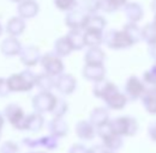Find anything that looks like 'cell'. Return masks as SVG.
I'll return each mask as SVG.
<instances>
[{
    "instance_id": "obj_20",
    "label": "cell",
    "mask_w": 156,
    "mask_h": 153,
    "mask_svg": "<svg viewBox=\"0 0 156 153\" xmlns=\"http://www.w3.org/2000/svg\"><path fill=\"white\" fill-rule=\"evenodd\" d=\"M25 30V22L24 19L20 17H12L9 19L7 24H6V32L10 36H20L24 32Z\"/></svg>"
},
{
    "instance_id": "obj_53",
    "label": "cell",
    "mask_w": 156,
    "mask_h": 153,
    "mask_svg": "<svg viewBox=\"0 0 156 153\" xmlns=\"http://www.w3.org/2000/svg\"><path fill=\"white\" fill-rule=\"evenodd\" d=\"M108 153H115V152H108Z\"/></svg>"
},
{
    "instance_id": "obj_31",
    "label": "cell",
    "mask_w": 156,
    "mask_h": 153,
    "mask_svg": "<svg viewBox=\"0 0 156 153\" xmlns=\"http://www.w3.org/2000/svg\"><path fill=\"white\" fill-rule=\"evenodd\" d=\"M122 30L127 34L129 37L131 38L133 44H136V43L142 41V29L137 25L136 23H127V24H125Z\"/></svg>"
},
{
    "instance_id": "obj_8",
    "label": "cell",
    "mask_w": 156,
    "mask_h": 153,
    "mask_svg": "<svg viewBox=\"0 0 156 153\" xmlns=\"http://www.w3.org/2000/svg\"><path fill=\"white\" fill-rule=\"evenodd\" d=\"M88 17V13L82 11L79 7H76L65 16V24L70 28V30H84Z\"/></svg>"
},
{
    "instance_id": "obj_30",
    "label": "cell",
    "mask_w": 156,
    "mask_h": 153,
    "mask_svg": "<svg viewBox=\"0 0 156 153\" xmlns=\"http://www.w3.org/2000/svg\"><path fill=\"white\" fill-rule=\"evenodd\" d=\"M142 41H145L149 46L156 44V25L153 22L142 28Z\"/></svg>"
},
{
    "instance_id": "obj_22",
    "label": "cell",
    "mask_w": 156,
    "mask_h": 153,
    "mask_svg": "<svg viewBox=\"0 0 156 153\" xmlns=\"http://www.w3.org/2000/svg\"><path fill=\"white\" fill-rule=\"evenodd\" d=\"M127 2V0H98V11L112 13L120 8H124Z\"/></svg>"
},
{
    "instance_id": "obj_18",
    "label": "cell",
    "mask_w": 156,
    "mask_h": 153,
    "mask_svg": "<svg viewBox=\"0 0 156 153\" xmlns=\"http://www.w3.org/2000/svg\"><path fill=\"white\" fill-rule=\"evenodd\" d=\"M124 15L129 19V23H138L144 16L143 7L138 2H127L124 6Z\"/></svg>"
},
{
    "instance_id": "obj_5",
    "label": "cell",
    "mask_w": 156,
    "mask_h": 153,
    "mask_svg": "<svg viewBox=\"0 0 156 153\" xmlns=\"http://www.w3.org/2000/svg\"><path fill=\"white\" fill-rule=\"evenodd\" d=\"M44 73L49 74L52 76H59L64 72V62L61 57L58 56L55 53H46L41 56L40 60Z\"/></svg>"
},
{
    "instance_id": "obj_9",
    "label": "cell",
    "mask_w": 156,
    "mask_h": 153,
    "mask_svg": "<svg viewBox=\"0 0 156 153\" xmlns=\"http://www.w3.org/2000/svg\"><path fill=\"white\" fill-rule=\"evenodd\" d=\"M20 59L24 66L33 67V66L37 65V62L41 60L40 49L36 46H25L20 50Z\"/></svg>"
},
{
    "instance_id": "obj_51",
    "label": "cell",
    "mask_w": 156,
    "mask_h": 153,
    "mask_svg": "<svg viewBox=\"0 0 156 153\" xmlns=\"http://www.w3.org/2000/svg\"><path fill=\"white\" fill-rule=\"evenodd\" d=\"M29 153H46V152H29Z\"/></svg>"
},
{
    "instance_id": "obj_36",
    "label": "cell",
    "mask_w": 156,
    "mask_h": 153,
    "mask_svg": "<svg viewBox=\"0 0 156 153\" xmlns=\"http://www.w3.org/2000/svg\"><path fill=\"white\" fill-rule=\"evenodd\" d=\"M54 5L60 11H72L78 5L77 0H54Z\"/></svg>"
},
{
    "instance_id": "obj_10",
    "label": "cell",
    "mask_w": 156,
    "mask_h": 153,
    "mask_svg": "<svg viewBox=\"0 0 156 153\" xmlns=\"http://www.w3.org/2000/svg\"><path fill=\"white\" fill-rule=\"evenodd\" d=\"M77 86L76 78L72 74H60L55 78V89L62 95H71Z\"/></svg>"
},
{
    "instance_id": "obj_34",
    "label": "cell",
    "mask_w": 156,
    "mask_h": 153,
    "mask_svg": "<svg viewBox=\"0 0 156 153\" xmlns=\"http://www.w3.org/2000/svg\"><path fill=\"white\" fill-rule=\"evenodd\" d=\"M77 7H79L85 13H88L89 16L90 15H96V12L98 11V0H82L77 5Z\"/></svg>"
},
{
    "instance_id": "obj_28",
    "label": "cell",
    "mask_w": 156,
    "mask_h": 153,
    "mask_svg": "<svg viewBox=\"0 0 156 153\" xmlns=\"http://www.w3.org/2000/svg\"><path fill=\"white\" fill-rule=\"evenodd\" d=\"M106 24L107 23H106V20L102 16H100L98 13L96 15H90L88 17L84 30H96V31L103 32L105 28H106Z\"/></svg>"
},
{
    "instance_id": "obj_50",
    "label": "cell",
    "mask_w": 156,
    "mask_h": 153,
    "mask_svg": "<svg viewBox=\"0 0 156 153\" xmlns=\"http://www.w3.org/2000/svg\"><path fill=\"white\" fill-rule=\"evenodd\" d=\"M153 23H154V24H155V25H156V16H155V17H154V20H153Z\"/></svg>"
},
{
    "instance_id": "obj_11",
    "label": "cell",
    "mask_w": 156,
    "mask_h": 153,
    "mask_svg": "<svg viewBox=\"0 0 156 153\" xmlns=\"http://www.w3.org/2000/svg\"><path fill=\"white\" fill-rule=\"evenodd\" d=\"M119 91L117 86L111 83V81H107V80H101L98 83L94 84V87H93V93L95 97L101 98L103 100H106L109 96H112L113 93H115Z\"/></svg>"
},
{
    "instance_id": "obj_21",
    "label": "cell",
    "mask_w": 156,
    "mask_h": 153,
    "mask_svg": "<svg viewBox=\"0 0 156 153\" xmlns=\"http://www.w3.org/2000/svg\"><path fill=\"white\" fill-rule=\"evenodd\" d=\"M67 41L70 42L72 50H82L85 47L84 43V30H69L65 35Z\"/></svg>"
},
{
    "instance_id": "obj_7",
    "label": "cell",
    "mask_w": 156,
    "mask_h": 153,
    "mask_svg": "<svg viewBox=\"0 0 156 153\" xmlns=\"http://www.w3.org/2000/svg\"><path fill=\"white\" fill-rule=\"evenodd\" d=\"M147 92V85L135 76H129V79L125 83V96L130 100L142 99V97Z\"/></svg>"
},
{
    "instance_id": "obj_41",
    "label": "cell",
    "mask_w": 156,
    "mask_h": 153,
    "mask_svg": "<svg viewBox=\"0 0 156 153\" xmlns=\"http://www.w3.org/2000/svg\"><path fill=\"white\" fill-rule=\"evenodd\" d=\"M67 153H88V148L83 144H73L69 148Z\"/></svg>"
},
{
    "instance_id": "obj_44",
    "label": "cell",
    "mask_w": 156,
    "mask_h": 153,
    "mask_svg": "<svg viewBox=\"0 0 156 153\" xmlns=\"http://www.w3.org/2000/svg\"><path fill=\"white\" fill-rule=\"evenodd\" d=\"M148 53L150 57L156 62V44H153V46H149V49H148Z\"/></svg>"
},
{
    "instance_id": "obj_6",
    "label": "cell",
    "mask_w": 156,
    "mask_h": 153,
    "mask_svg": "<svg viewBox=\"0 0 156 153\" xmlns=\"http://www.w3.org/2000/svg\"><path fill=\"white\" fill-rule=\"evenodd\" d=\"M57 100V97L53 95L52 92H41L40 91L37 95L33 97V108L35 113L43 114V113H51L54 103Z\"/></svg>"
},
{
    "instance_id": "obj_1",
    "label": "cell",
    "mask_w": 156,
    "mask_h": 153,
    "mask_svg": "<svg viewBox=\"0 0 156 153\" xmlns=\"http://www.w3.org/2000/svg\"><path fill=\"white\" fill-rule=\"evenodd\" d=\"M36 83V74L30 70H24L7 78V84L11 92H27L33 90Z\"/></svg>"
},
{
    "instance_id": "obj_14",
    "label": "cell",
    "mask_w": 156,
    "mask_h": 153,
    "mask_svg": "<svg viewBox=\"0 0 156 153\" xmlns=\"http://www.w3.org/2000/svg\"><path fill=\"white\" fill-rule=\"evenodd\" d=\"M39 4L35 0H22L17 6L18 17L23 19L33 18L39 12Z\"/></svg>"
},
{
    "instance_id": "obj_48",
    "label": "cell",
    "mask_w": 156,
    "mask_h": 153,
    "mask_svg": "<svg viewBox=\"0 0 156 153\" xmlns=\"http://www.w3.org/2000/svg\"><path fill=\"white\" fill-rule=\"evenodd\" d=\"M2 32H4V30H2V25H1V23H0V36L2 35Z\"/></svg>"
},
{
    "instance_id": "obj_49",
    "label": "cell",
    "mask_w": 156,
    "mask_h": 153,
    "mask_svg": "<svg viewBox=\"0 0 156 153\" xmlns=\"http://www.w3.org/2000/svg\"><path fill=\"white\" fill-rule=\"evenodd\" d=\"M9 1H12V2H18V4H20L22 0H9Z\"/></svg>"
},
{
    "instance_id": "obj_47",
    "label": "cell",
    "mask_w": 156,
    "mask_h": 153,
    "mask_svg": "<svg viewBox=\"0 0 156 153\" xmlns=\"http://www.w3.org/2000/svg\"><path fill=\"white\" fill-rule=\"evenodd\" d=\"M2 126H4V115L0 113V131H1Z\"/></svg>"
},
{
    "instance_id": "obj_4",
    "label": "cell",
    "mask_w": 156,
    "mask_h": 153,
    "mask_svg": "<svg viewBox=\"0 0 156 153\" xmlns=\"http://www.w3.org/2000/svg\"><path fill=\"white\" fill-rule=\"evenodd\" d=\"M4 116L7 118V121L18 131H25L27 126V115L24 114V110L18 104L11 103L6 105L4 109Z\"/></svg>"
},
{
    "instance_id": "obj_16",
    "label": "cell",
    "mask_w": 156,
    "mask_h": 153,
    "mask_svg": "<svg viewBox=\"0 0 156 153\" xmlns=\"http://www.w3.org/2000/svg\"><path fill=\"white\" fill-rule=\"evenodd\" d=\"M48 132L55 138H64L69 132V124L64 120V117H53L48 123Z\"/></svg>"
},
{
    "instance_id": "obj_33",
    "label": "cell",
    "mask_w": 156,
    "mask_h": 153,
    "mask_svg": "<svg viewBox=\"0 0 156 153\" xmlns=\"http://www.w3.org/2000/svg\"><path fill=\"white\" fill-rule=\"evenodd\" d=\"M69 110V104L64 98H58L54 103V107L51 111V114L53 115V117H64L65 114Z\"/></svg>"
},
{
    "instance_id": "obj_3",
    "label": "cell",
    "mask_w": 156,
    "mask_h": 153,
    "mask_svg": "<svg viewBox=\"0 0 156 153\" xmlns=\"http://www.w3.org/2000/svg\"><path fill=\"white\" fill-rule=\"evenodd\" d=\"M103 43L107 44L108 48L115 50L127 49L133 46V42L124 30H108L103 32Z\"/></svg>"
},
{
    "instance_id": "obj_15",
    "label": "cell",
    "mask_w": 156,
    "mask_h": 153,
    "mask_svg": "<svg viewBox=\"0 0 156 153\" xmlns=\"http://www.w3.org/2000/svg\"><path fill=\"white\" fill-rule=\"evenodd\" d=\"M22 44L20 42L13 36H9L5 38L1 44H0V52L5 55V56H15V55H20V50H22Z\"/></svg>"
},
{
    "instance_id": "obj_40",
    "label": "cell",
    "mask_w": 156,
    "mask_h": 153,
    "mask_svg": "<svg viewBox=\"0 0 156 153\" xmlns=\"http://www.w3.org/2000/svg\"><path fill=\"white\" fill-rule=\"evenodd\" d=\"M22 144H23L25 147L30 148V150H34V148L39 147L37 139H34V138H24L23 141H22Z\"/></svg>"
},
{
    "instance_id": "obj_45",
    "label": "cell",
    "mask_w": 156,
    "mask_h": 153,
    "mask_svg": "<svg viewBox=\"0 0 156 153\" xmlns=\"http://www.w3.org/2000/svg\"><path fill=\"white\" fill-rule=\"evenodd\" d=\"M145 93L156 99V85L150 86V87H147V92H145Z\"/></svg>"
},
{
    "instance_id": "obj_26",
    "label": "cell",
    "mask_w": 156,
    "mask_h": 153,
    "mask_svg": "<svg viewBox=\"0 0 156 153\" xmlns=\"http://www.w3.org/2000/svg\"><path fill=\"white\" fill-rule=\"evenodd\" d=\"M44 124V117L42 114L39 113H33L30 115H27V126H25V131H30V132H39L40 129L43 127Z\"/></svg>"
},
{
    "instance_id": "obj_23",
    "label": "cell",
    "mask_w": 156,
    "mask_h": 153,
    "mask_svg": "<svg viewBox=\"0 0 156 153\" xmlns=\"http://www.w3.org/2000/svg\"><path fill=\"white\" fill-rule=\"evenodd\" d=\"M105 59H106V54L100 47L89 48L84 55L85 65H103Z\"/></svg>"
},
{
    "instance_id": "obj_43",
    "label": "cell",
    "mask_w": 156,
    "mask_h": 153,
    "mask_svg": "<svg viewBox=\"0 0 156 153\" xmlns=\"http://www.w3.org/2000/svg\"><path fill=\"white\" fill-rule=\"evenodd\" d=\"M148 135L154 142H156V122L150 123V126L148 127Z\"/></svg>"
},
{
    "instance_id": "obj_46",
    "label": "cell",
    "mask_w": 156,
    "mask_h": 153,
    "mask_svg": "<svg viewBox=\"0 0 156 153\" xmlns=\"http://www.w3.org/2000/svg\"><path fill=\"white\" fill-rule=\"evenodd\" d=\"M151 10H153V12L155 13V16H156V0H153V1H151Z\"/></svg>"
},
{
    "instance_id": "obj_19",
    "label": "cell",
    "mask_w": 156,
    "mask_h": 153,
    "mask_svg": "<svg viewBox=\"0 0 156 153\" xmlns=\"http://www.w3.org/2000/svg\"><path fill=\"white\" fill-rule=\"evenodd\" d=\"M127 97L125 96V93H121L120 91H118L115 93H113L112 96H109L106 100H103L107 105L108 109L112 110H121L126 107L127 104Z\"/></svg>"
},
{
    "instance_id": "obj_35",
    "label": "cell",
    "mask_w": 156,
    "mask_h": 153,
    "mask_svg": "<svg viewBox=\"0 0 156 153\" xmlns=\"http://www.w3.org/2000/svg\"><path fill=\"white\" fill-rule=\"evenodd\" d=\"M142 104L147 113L151 115H156V99L150 97L149 95H145L142 97Z\"/></svg>"
},
{
    "instance_id": "obj_39",
    "label": "cell",
    "mask_w": 156,
    "mask_h": 153,
    "mask_svg": "<svg viewBox=\"0 0 156 153\" xmlns=\"http://www.w3.org/2000/svg\"><path fill=\"white\" fill-rule=\"evenodd\" d=\"M10 87L7 84V79L0 78V97H7L10 95Z\"/></svg>"
},
{
    "instance_id": "obj_37",
    "label": "cell",
    "mask_w": 156,
    "mask_h": 153,
    "mask_svg": "<svg viewBox=\"0 0 156 153\" xmlns=\"http://www.w3.org/2000/svg\"><path fill=\"white\" fill-rule=\"evenodd\" d=\"M143 83L145 85H150V86L156 85V63L153 65L147 72H144V74H143Z\"/></svg>"
},
{
    "instance_id": "obj_12",
    "label": "cell",
    "mask_w": 156,
    "mask_h": 153,
    "mask_svg": "<svg viewBox=\"0 0 156 153\" xmlns=\"http://www.w3.org/2000/svg\"><path fill=\"white\" fill-rule=\"evenodd\" d=\"M82 73L87 80L94 81V84H95L101 80H105L106 68L103 65H85Z\"/></svg>"
},
{
    "instance_id": "obj_13",
    "label": "cell",
    "mask_w": 156,
    "mask_h": 153,
    "mask_svg": "<svg viewBox=\"0 0 156 153\" xmlns=\"http://www.w3.org/2000/svg\"><path fill=\"white\" fill-rule=\"evenodd\" d=\"M75 133L79 139L89 141L96 136V128L88 120H82V121L76 123Z\"/></svg>"
},
{
    "instance_id": "obj_38",
    "label": "cell",
    "mask_w": 156,
    "mask_h": 153,
    "mask_svg": "<svg viewBox=\"0 0 156 153\" xmlns=\"http://www.w3.org/2000/svg\"><path fill=\"white\" fill-rule=\"evenodd\" d=\"M0 153H20V146L15 141H4L0 146Z\"/></svg>"
},
{
    "instance_id": "obj_42",
    "label": "cell",
    "mask_w": 156,
    "mask_h": 153,
    "mask_svg": "<svg viewBox=\"0 0 156 153\" xmlns=\"http://www.w3.org/2000/svg\"><path fill=\"white\" fill-rule=\"evenodd\" d=\"M88 153H108V151L102 144H98V145H93L91 147H89Z\"/></svg>"
},
{
    "instance_id": "obj_27",
    "label": "cell",
    "mask_w": 156,
    "mask_h": 153,
    "mask_svg": "<svg viewBox=\"0 0 156 153\" xmlns=\"http://www.w3.org/2000/svg\"><path fill=\"white\" fill-rule=\"evenodd\" d=\"M102 145L106 147V150L108 152H117L122 147L124 140L121 136H118L115 134H111L102 139Z\"/></svg>"
},
{
    "instance_id": "obj_17",
    "label": "cell",
    "mask_w": 156,
    "mask_h": 153,
    "mask_svg": "<svg viewBox=\"0 0 156 153\" xmlns=\"http://www.w3.org/2000/svg\"><path fill=\"white\" fill-rule=\"evenodd\" d=\"M109 121H111V118H109V111L107 110V108L98 107V108H95V109L91 110L90 117H89V122L95 128H98L101 126L107 124Z\"/></svg>"
},
{
    "instance_id": "obj_52",
    "label": "cell",
    "mask_w": 156,
    "mask_h": 153,
    "mask_svg": "<svg viewBox=\"0 0 156 153\" xmlns=\"http://www.w3.org/2000/svg\"><path fill=\"white\" fill-rule=\"evenodd\" d=\"M0 139H1V131H0Z\"/></svg>"
},
{
    "instance_id": "obj_32",
    "label": "cell",
    "mask_w": 156,
    "mask_h": 153,
    "mask_svg": "<svg viewBox=\"0 0 156 153\" xmlns=\"http://www.w3.org/2000/svg\"><path fill=\"white\" fill-rule=\"evenodd\" d=\"M37 142H39V147H43L48 151H54L59 146V139L51 134L37 138Z\"/></svg>"
},
{
    "instance_id": "obj_2",
    "label": "cell",
    "mask_w": 156,
    "mask_h": 153,
    "mask_svg": "<svg viewBox=\"0 0 156 153\" xmlns=\"http://www.w3.org/2000/svg\"><path fill=\"white\" fill-rule=\"evenodd\" d=\"M112 132L118 136H133L138 132V122L131 116H119L109 121Z\"/></svg>"
},
{
    "instance_id": "obj_24",
    "label": "cell",
    "mask_w": 156,
    "mask_h": 153,
    "mask_svg": "<svg viewBox=\"0 0 156 153\" xmlns=\"http://www.w3.org/2000/svg\"><path fill=\"white\" fill-rule=\"evenodd\" d=\"M35 86H37L41 92H51L52 89L55 87V78L47 73H39L36 74V83Z\"/></svg>"
},
{
    "instance_id": "obj_29",
    "label": "cell",
    "mask_w": 156,
    "mask_h": 153,
    "mask_svg": "<svg viewBox=\"0 0 156 153\" xmlns=\"http://www.w3.org/2000/svg\"><path fill=\"white\" fill-rule=\"evenodd\" d=\"M72 52V47L70 44V42L67 41L66 36H62V37H59L55 43H54V53L58 55V56H67L70 55Z\"/></svg>"
},
{
    "instance_id": "obj_25",
    "label": "cell",
    "mask_w": 156,
    "mask_h": 153,
    "mask_svg": "<svg viewBox=\"0 0 156 153\" xmlns=\"http://www.w3.org/2000/svg\"><path fill=\"white\" fill-rule=\"evenodd\" d=\"M84 43L85 47L98 48L103 43V32L96 30H84Z\"/></svg>"
}]
</instances>
